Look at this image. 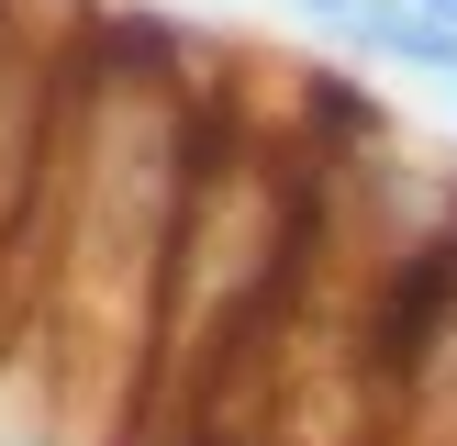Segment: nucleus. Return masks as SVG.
<instances>
[{
  "instance_id": "obj_1",
  "label": "nucleus",
  "mask_w": 457,
  "mask_h": 446,
  "mask_svg": "<svg viewBox=\"0 0 457 446\" xmlns=\"http://www.w3.org/2000/svg\"><path fill=\"white\" fill-rule=\"evenodd\" d=\"M212 123L223 112L190 67L156 56V34H101L79 56L45 145V357L67 391H89L101 357L123 379L156 368V290Z\"/></svg>"
},
{
  "instance_id": "obj_2",
  "label": "nucleus",
  "mask_w": 457,
  "mask_h": 446,
  "mask_svg": "<svg viewBox=\"0 0 457 446\" xmlns=\"http://www.w3.org/2000/svg\"><path fill=\"white\" fill-rule=\"evenodd\" d=\"M290 156L257 145L245 123H212L201 178H190V212H179V245H168V290H156V368H145L156 401L190 391V379L212 391V379L279 324L302 245H324Z\"/></svg>"
},
{
  "instance_id": "obj_3",
  "label": "nucleus",
  "mask_w": 457,
  "mask_h": 446,
  "mask_svg": "<svg viewBox=\"0 0 457 446\" xmlns=\"http://www.w3.org/2000/svg\"><path fill=\"white\" fill-rule=\"evenodd\" d=\"M290 22H312L324 45H357V22H369V0H279Z\"/></svg>"
},
{
  "instance_id": "obj_4",
  "label": "nucleus",
  "mask_w": 457,
  "mask_h": 446,
  "mask_svg": "<svg viewBox=\"0 0 457 446\" xmlns=\"http://www.w3.org/2000/svg\"><path fill=\"white\" fill-rule=\"evenodd\" d=\"M413 12H424V22H436V34H457V0H413Z\"/></svg>"
},
{
  "instance_id": "obj_5",
  "label": "nucleus",
  "mask_w": 457,
  "mask_h": 446,
  "mask_svg": "<svg viewBox=\"0 0 457 446\" xmlns=\"http://www.w3.org/2000/svg\"><path fill=\"white\" fill-rule=\"evenodd\" d=\"M446 101H457V78H446Z\"/></svg>"
}]
</instances>
